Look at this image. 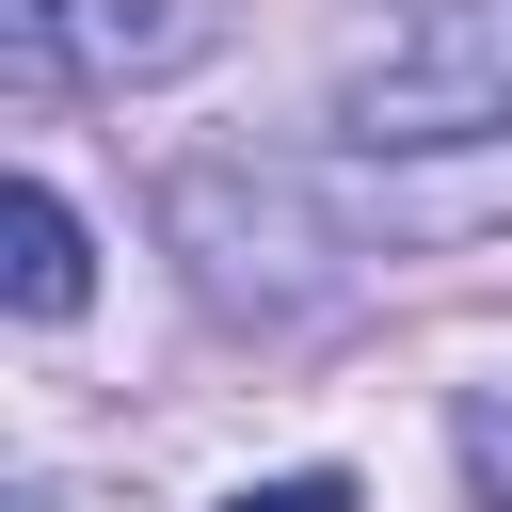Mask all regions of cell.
Listing matches in <instances>:
<instances>
[{
  "label": "cell",
  "mask_w": 512,
  "mask_h": 512,
  "mask_svg": "<svg viewBox=\"0 0 512 512\" xmlns=\"http://www.w3.org/2000/svg\"><path fill=\"white\" fill-rule=\"evenodd\" d=\"M336 128L384 144V160H416V144H496V128H512V0H432V16H400V32L352 64Z\"/></svg>",
  "instance_id": "6da1fadb"
},
{
  "label": "cell",
  "mask_w": 512,
  "mask_h": 512,
  "mask_svg": "<svg viewBox=\"0 0 512 512\" xmlns=\"http://www.w3.org/2000/svg\"><path fill=\"white\" fill-rule=\"evenodd\" d=\"M80 288H96L80 208H64L48 176H16V320H80Z\"/></svg>",
  "instance_id": "7a4b0ae2"
},
{
  "label": "cell",
  "mask_w": 512,
  "mask_h": 512,
  "mask_svg": "<svg viewBox=\"0 0 512 512\" xmlns=\"http://www.w3.org/2000/svg\"><path fill=\"white\" fill-rule=\"evenodd\" d=\"M224 512H352V480H336V464H304V480H240Z\"/></svg>",
  "instance_id": "3957f363"
},
{
  "label": "cell",
  "mask_w": 512,
  "mask_h": 512,
  "mask_svg": "<svg viewBox=\"0 0 512 512\" xmlns=\"http://www.w3.org/2000/svg\"><path fill=\"white\" fill-rule=\"evenodd\" d=\"M464 464H480V496L512 512V400H464Z\"/></svg>",
  "instance_id": "277c9868"
},
{
  "label": "cell",
  "mask_w": 512,
  "mask_h": 512,
  "mask_svg": "<svg viewBox=\"0 0 512 512\" xmlns=\"http://www.w3.org/2000/svg\"><path fill=\"white\" fill-rule=\"evenodd\" d=\"M32 512H48V496H32Z\"/></svg>",
  "instance_id": "5b68a950"
}]
</instances>
